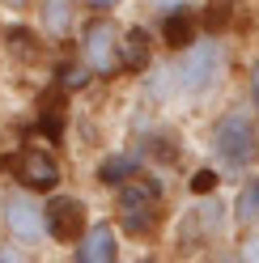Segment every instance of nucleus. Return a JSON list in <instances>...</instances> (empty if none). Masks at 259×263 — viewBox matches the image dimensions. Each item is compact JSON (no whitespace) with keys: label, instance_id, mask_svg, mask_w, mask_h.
Returning a JSON list of instances; mask_svg holds the SVG:
<instances>
[{"label":"nucleus","instance_id":"nucleus-10","mask_svg":"<svg viewBox=\"0 0 259 263\" xmlns=\"http://www.w3.org/2000/svg\"><path fill=\"white\" fill-rule=\"evenodd\" d=\"M123 251H127V238L106 212V217H94V225L81 234L72 251H64V263H123Z\"/></svg>","mask_w":259,"mask_h":263},{"label":"nucleus","instance_id":"nucleus-25","mask_svg":"<svg viewBox=\"0 0 259 263\" xmlns=\"http://www.w3.org/2000/svg\"><path fill=\"white\" fill-rule=\"evenodd\" d=\"M196 263H238V255H234V246L225 242V246H213V251H204Z\"/></svg>","mask_w":259,"mask_h":263},{"label":"nucleus","instance_id":"nucleus-14","mask_svg":"<svg viewBox=\"0 0 259 263\" xmlns=\"http://www.w3.org/2000/svg\"><path fill=\"white\" fill-rule=\"evenodd\" d=\"M153 30H157L161 55H179V51H187V47L204 34V30H200V13H196V9H183V13H170V17H157Z\"/></svg>","mask_w":259,"mask_h":263},{"label":"nucleus","instance_id":"nucleus-2","mask_svg":"<svg viewBox=\"0 0 259 263\" xmlns=\"http://www.w3.org/2000/svg\"><path fill=\"white\" fill-rule=\"evenodd\" d=\"M170 64H174L179 106L183 110H213V106H221V93L230 89V72H234L230 39L200 34L187 51L170 55Z\"/></svg>","mask_w":259,"mask_h":263},{"label":"nucleus","instance_id":"nucleus-21","mask_svg":"<svg viewBox=\"0 0 259 263\" xmlns=\"http://www.w3.org/2000/svg\"><path fill=\"white\" fill-rule=\"evenodd\" d=\"M132 5V0H77V9L85 17H119V13Z\"/></svg>","mask_w":259,"mask_h":263},{"label":"nucleus","instance_id":"nucleus-22","mask_svg":"<svg viewBox=\"0 0 259 263\" xmlns=\"http://www.w3.org/2000/svg\"><path fill=\"white\" fill-rule=\"evenodd\" d=\"M200 0H140V9L149 13V22L157 17H170V13H183V9H196Z\"/></svg>","mask_w":259,"mask_h":263},{"label":"nucleus","instance_id":"nucleus-20","mask_svg":"<svg viewBox=\"0 0 259 263\" xmlns=\"http://www.w3.org/2000/svg\"><path fill=\"white\" fill-rule=\"evenodd\" d=\"M234 255L238 263H259V225L255 229H242V234H234Z\"/></svg>","mask_w":259,"mask_h":263},{"label":"nucleus","instance_id":"nucleus-9","mask_svg":"<svg viewBox=\"0 0 259 263\" xmlns=\"http://www.w3.org/2000/svg\"><path fill=\"white\" fill-rule=\"evenodd\" d=\"M0 60H9V64H17V68H51V60H55V47L47 43L34 22L22 17V22H5V34H0Z\"/></svg>","mask_w":259,"mask_h":263},{"label":"nucleus","instance_id":"nucleus-13","mask_svg":"<svg viewBox=\"0 0 259 263\" xmlns=\"http://www.w3.org/2000/svg\"><path fill=\"white\" fill-rule=\"evenodd\" d=\"M144 170V157L132 149V144H115V149H102V157L94 161V187H102V191H119L127 187L132 178H140Z\"/></svg>","mask_w":259,"mask_h":263},{"label":"nucleus","instance_id":"nucleus-17","mask_svg":"<svg viewBox=\"0 0 259 263\" xmlns=\"http://www.w3.org/2000/svg\"><path fill=\"white\" fill-rule=\"evenodd\" d=\"M242 0H200L196 13H200V30L204 34H217V39H230V30L238 26V9Z\"/></svg>","mask_w":259,"mask_h":263},{"label":"nucleus","instance_id":"nucleus-12","mask_svg":"<svg viewBox=\"0 0 259 263\" xmlns=\"http://www.w3.org/2000/svg\"><path fill=\"white\" fill-rule=\"evenodd\" d=\"M119 55H123V77H144L161 60V43L153 22H123V39H119Z\"/></svg>","mask_w":259,"mask_h":263},{"label":"nucleus","instance_id":"nucleus-15","mask_svg":"<svg viewBox=\"0 0 259 263\" xmlns=\"http://www.w3.org/2000/svg\"><path fill=\"white\" fill-rule=\"evenodd\" d=\"M230 195V221H234V234L242 229H255L259 225V170L234 178V187L225 191Z\"/></svg>","mask_w":259,"mask_h":263},{"label":"nucleus","instance_id":"nucleus-11","mask_svg":"<svg viewBox=\"0 0 259 263\" xmlns=\"http://www.w3.org/2000/svg\"><path fill=\"white\" fill-rule=\"evenodd\" d=\"M34 30L55 47V51H68L81 34V22L85 13L77 9V0H34Z\"/></svg>","mask_w":259,"mask_h":263},{"label":"nucleus","instance_id":"nucleus-16","mask_svg":"<svg viewBox=\"0 0 259 263\" xmlns=\"http://www.w3.org/2000/svg\"><path fill=\"white\" fill-rule=\"evenodd\" d=\"M51 85L60 93H68V98H81V93L98 89V81H94V72L81 64L77 51H55V60H51Z\"/></svg>","mask_w":259,"mask_h":263},{"label":"nucleus","instance_id":"nucleus-6","mask_svg":"<svg viewBox=\"0 0 259 263\" xmlns=\"http://www.w3.org/2000/svg\"><path fill=\"white\" fill-rule=\"evenodd\" d=\"M0 238L22 246L30 255H47V217H43V195L22 191L13 183H0Z\"/></svg>","mask_w":259,"mask_h":263},{"label":"nucleus","instance_id":"nucleus-4","mask_svg":"<svg viewBox=\"0 0 259 263\" xmlns=\"http://www.w3.org/2000/svg\"><path fill=\"white\" fill-rule=\"evenodd\" d=\"M110 217H115L119 234L127 242H157L170 225L166 212V174L144 170L140 178H132L127 187L110 191Z\"/></svg>","mask_w":259,"mask_h":263},{"label":"nucleus","instance_id":"nucleus-19","mask_svg":"<svg viewBox=\"0 0 259 263\" xmlns=\"http://www.w3.org/2000/svg\"><path fill=\"white\" fill-rule=\"evenodd\" d=\"M242 98H247V106L259 115V51L242 64Z\"/></svg>","mask_w":259,"mask_h":263},{"label":"nucleus","instance_id":"nucleus-5","mask_svg":"<svg viewBox=\"0 0 259 263\" xmlns=\"http://www.w3.org/2000/svg\"><path fill=\"white\" fill-rule=\"evenodd\" d=\"M0 183H13L22 191H34V195H55L64 191L68 174H64V161L47 140H22L13 149L0 153Z\"/></svg>","mask_w":259,"mask_h":263},{"label":"nucleus","instance_id":"nucleus-24","mask_svg":"<svg viewBox=\"0 0 259 263\" xmlns=\"http://www.w3.org/2000/svg\"><path fill=\"white\" fill-rule=\"evenodd\" d=\"M0 13L9 22H22V17H34V0H0Z\"/></svg>","mask_w":259,"mask_h":263},{"label":"nucleus","instance_id":"nucleus-18","mask_svg":"<svg viewBox=\"0 0 259 263\" xmlns=\"http://www.w3.org/2000/svg\"><path fill=\"white\" fill-rule=\"evenodd\" d=\"M225 191V174L213 161H200V166L187 170V195L191 200H204V195H221Z\"/></svg>","mask_w":259,"mask_h":263},{"label":"nucleus","instance_id":"nucleus-1","mask_svg":"<svg viewBox=\"0 0 259 263\" xmlns=\"http://www.w3.org/2000/svg\"><path fill=\"white\" fill-rule=\"evenodd\" d=\"M204 153L225 178H242L259 170V115L247 98H225L204 119Z\"/></svg>","mask_w":259,"mask_h":263},{"label":"nucleus","instance_id":"nucleus-3","mask_svg":"<svg viewBox=\"0 0 259 263\" xmlns=\"http://www.w3.org/2000/svg\"><path fill=\"white\" fill-rule=\"evenodd\" d=\"M234 242V221H230V195H204L191 200L183 212H170L166 225V259L170 263H196L204 251Z\"/></svg>","mask_w":259,"mask_h":263},{"label":"nucleus","instance_id":"nucleus-23","mask_svg":"<svg viewBox=\"0 0 259 263\" xmlns=\"http://www.w3.org/2000/svg\"><path fill=\"white\" fill-rule=\"evenodd\" d=\"M0 263H43V255H30V251H22V246L0 238Z\"/></svg>","mask_w":259,"mask_h":263},{"label":"nucleus","instance_id":"nucleus-26","mask_svg":"<svg viewBox=\"0 0 259 263\" xmlns=\"http://www.w3.org/2000/svg\"><path fill=\"white\" fill-rule=\"evenodd\" d=\"M5 22H9V17H5V13H0V34H5Z\"/></svg>","mask_w":259,"mask_h":263},{"label":"nucleus","instance_id":"nucleus-7","mask_svg":"<svg viewBox=\"0 0 259 263\" xmlns=\"http://www.w3.org/2000/svg\"><path fill=\"white\" fill-rule=\"evenodd\" d=\"M119 39H123V22L119 17H85L81 22V34L72 43V51L81 55V64L94 72L98 85H115L123 77Z\"/></svg>","mask_w":259,"mask_h":263},{"label":"nucleus","instance_id":"nucleus-8","mask_svg":"<svg viewBox=\"0 0 259 263\" xmlns=\"http://www.w3.org/2000/svg\"><path fill=\"white\" fill-rule=\"evenodd\" d=\"M43 217H47V242L55 246V251H72L81 242V234L94 225L98 212L89 208V200L72 187H64L55 195H47L43 200Z\"/></svg>","mask_w":259,"mask_h":263}]
</instances>
